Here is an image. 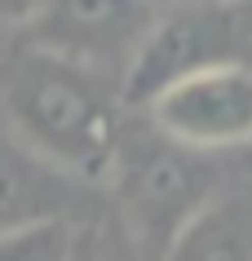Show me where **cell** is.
Here are the masks:
<instances>
[{
  "label": "cell",
  "mask_w": 252,
  "mask_h": 261,
  "mask_svg": "<svg viewBox=\"0 0 252 261\" xmlns=\"http://www.w3.org/2000/svg\"><path fill=\"white\" fill-rule=\"evenodd\" d=\"M5 115L36 160L62 177L106 181L120 164L124 133L102 75L27 49L5 80Z\"/></svg>",
  "instance_id": "cell-1"
},
{
  "label": "cell",
  "mask_w": 252,
  "mask_h": 261,
  "mask_svg": "<svg viewBox=\"0 0 252 261\" xmlns=\"http://www.w3.org/2000/svg\"><path fill=\"white\" fill-rule=\"evenodd\" d=\"M230 62L252 67V5H221V0L173 5L155 18L151 36L142 40L128 71L120 75L124 102L146 107L173 80Z\"/></svg>",
  "instance_id": "cell-2"
},
{
  "label": "cell",
  "mask_w": 252,
  "mask_h": 261,
  "mask_svg": "<svg viewBox=\"0 0 252 261\" xmlns=\"http://www.w3.org/2000/svg\"><path fill=\"white\" fill-rule=\"evenodd\" d=\"M159 14L164 0H49L27 31L31 49L40 54L75 62L93 75H124Z\"/></svg>",
  "instance_id": "cell-3"
},
{
  "label": "cell",
  "mask_w": 252,
  "mask_h": 261,
  "mask_svg": "<svg viewBox=\"0 0 252 261\" xmlns=\"http://www.w3.org/2000/svg\"><path fill=\"white\" fill-rule=\"evenodd\" d=\"M151 124L182 151H235L252 142V67L190 71L146 102Z\"/></svg>",
  "instance_id": "cell-4"
},
{
  "label": "cell",
  "mask_w": 252,
  "mask_h": 261,
  "mask_svg": "<svg viewBox=\"0 0 252 261\" xmlns=\"http://www.w3.org/2000/svg\"><path fill=\"white\" fill-rule=\"evenodd\" d=\"M164 261H252V199L208 195L168 234Z\"/></svg>",
  "instance_id": "cell-5"
},
{
  "label": "cell",
  "mask_w": 252,
  "mask_h": 261,
  "mask_svg": "<svg viewBox=\"0 0 252 261\" xmlns=\"http://www.w3.org/2000/svg\"><path fill=\"white\" fill-rule=\"evenodd\" d=\"M67 181L71 177L36 160L27 146H0V234L58 221L67 208Z\"/></svg>",
  "instance_id": "cell-6"
},
{
  "label": "cell",
  "mask_w": 252,
  "mask_h": 261,
  "mask_svg": "<svg viewBox=\"0 0 252 261\" xmlns=\"http://www.w3.org/2000/svg\"><path fill=\"white\" fill-rule=\"evenodd\" d=\"M71 257H75V230L67 217L0 234V261H71Z\"/></svg>",
  "instance_id": "cell-7"
},
{
  "label": "cell",
  "mask_w": 252,
  "mask_h": 261,
  "mask_svg": "<svg viewBox=\"0 0 252 261\" xmlns=\"http://www.w3.org/2000/svg\"><path fill=\"white\" fill-rule=\"evenodd\" d=\"M49 0H0V27H31Z\"/></svg>",
  "instance_id": "cell-8"
},
{
  "label": "cell",
  "mask_w": 252,
  "mask_h": 261,
  "mask_svg": "<svg viewBox=\"0 0 252 261\" xmlns=\"http://www.w3.org/2000/svg\"><path fill=\"white\" fill-rule=\"evenodd\" d=\"M221 5H252V0H221Z\"/></svg>",
  "instance_id": "cell-9"
}]
</instances>
